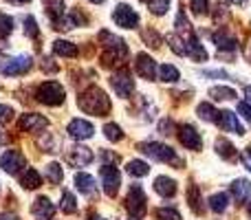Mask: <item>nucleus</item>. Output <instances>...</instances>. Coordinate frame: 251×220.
<instances>
[{
    "mask_svg": "<svg viewBox=\"0 0 251 220\" xmlns=\"http://www.w3.org/2000/svg\"><path fill=\"white\" fill-rule=\"evenodd\" d=\"M110 84H113L115 93H117L119 97H124V99L132 95V91H134V82L128 71H117V73L110 77Z\"/></svg>",
    "mask_w": 251,
    "mask_h": 220,
    "instance_id": "nucleus-13",
    "label": "nucleus"
},
{
    "mask_svg": "<svg viewBox=\"0 0 251 220\" xmlns=\"http://www.w3.org/2000/svg\"><path fill=\"white\" fill-rule=\"evenodd\" d=\"M141 38L146 40L148 47H161V38H159V33H156V31L143 29V31H141Z\"/></svg>",
    "mask_w": 251,
    "mask_h": 220,
    "instance_id": "nucleus-41",
    "label": "nucleus"
},
{
    "mask_svg": "<svg viewBox=\"0 0 251 220\" xmlns=\"http://www.w3.org/2000/svg\"><path fill=\"white\" fill-rule=\"evenodd\" d=\"M203 198H201V192L196 185H190L187 187V205L192 207V212L194 214H203Z\"/></svg>",
    "mask_w": 251,
    "mask_h": 220,
    "instance_id": "nucleus-27",
    "label": "nucleus"
},
{
    "mask_svg": "<svg viewBox=\"0 0 251 220\" xmlns=\"http://www.w3.org/2000/svg\"><path fill=\"white\" fill-rule=\"evenodd\" d=\"M62 178H64V170H62L60 163H49L47 165V181L51 185H60Z\"/></svg>",
    "mask_w": 251,
    "mask_h": 220,
    "instance_id": "nucleus-28",
    "label": "nucleus"
},
{
    "mask_svg": "<svg viewBox=\"0 0 251 220\" xmlns=\"http://www.w3.org/2000/svg\"><path fill=\"white\" fill-rule=\"evenodd\" d=\"M154 218L156 220H181V214H178L176 209L159 207V209H154Z\"/></svg>",
    "mask_w": 251,
    "mask_h": 220,
    "instance_id": "nucleus-36",
    "label": "nucleus"
},
{
    "mask_svg": "<svg viewBox=\"0 0 251 220\" xmlns=\"http://www.w3.org/2000/svg\"><path fill=\"white\" fill-rule=\"evenodd\" d=\"M100 40H101V44H104V55H101V64L104 66H113L115 62L124 60V57L128 55V47H126V42L122 38H117V35L108 33V31H101Z\"/></svg>",
    "mask_w": 251,
    "mask_h": 220,
    "instance_id": "nucleus-2",
    "label": "nucleus"
},
{
    "mask_svg": "<svg viewBox=\"0 0 251 220\" xmlns=\"http://www.w3.org/2000/svg\"><path fill=\"white\" fill-rule=\"evenodd\" d=\"M159 77L163 79V82H168V84L178 82V69H176V66H172V64H161Z\"/></svg>",
    "mask_w": 251,
    "mask_h": 220,
    "instance_id": "nucleus-33",
    "label": "nucleus"
},
{
    "mask_svg": "<svg viewBox=\"0 0 251 220\" xmlns=\"http://www.w3.org/2000/svg\"><path fill=\"white\" fill-rule=\"evenodd\" d=\"M51 62H53V60H47V57H44V62H42V69H44V71H49V73H55V71H57V66H55V64H51Z\"/></svg>",
    "mask_w": 251,
    "mask_h": 220,
    "instance_id": "nucleus-49",
    "label": "nucleus"
},
{
    "mask_svg": "<svg viewBox=\"0 0 251 220\" xmlns=\"http://www.w3.org/2000/svg\"><path fill=\"white\" fill-rule=\"evenodd\" d=\"M154 192L159 196H163V198H172L176 194V181H172L168 176H159L154 181Z\"/></svg>",
    "mask_w": 251,
    "mask_h": 220,
    "instance_id": "nucleus-21",
    "label": "nucleus"
},
{
    "mask_svg": "<svg viewBox=\"0 0 251 220\" xmlns=\"http://www.w3.org/2000/svg\"><path fill=\"white\" fill-rule=\"evenodd\" d=\"M35 99L47 106H60L66 99V91L60 82H53L51 79V82H44L35 88Z\"/></svg>",
    "mask_w": 251,
    "mask_h": 220,
    "instance_id": "nucleus-4",
    "label": "nucleus"
},
{
    "mask_svg": "<svg viewBox=\"0 0 251 220\" xmlns=\"http://www.w3.org/2000/svg\"><path fill=\"white\" fill-rule=\"evenodd\" d=\"M77 106L84 112L95 115V117H106V115H110V110H113V104H110V99L106 97V93L97 86H91L84 93H79Z\"/></svg>",
    "mask_w": 251,
    "mask_h": 220,
    "instance_id": "nucleus-1",
    "label": "nucleus"
},
{
    "mask_svg": "<svg viewBox=\"0 0 251 220\" xmlns=\"http://www.w3.org/2000/svg\"><path fill=\"white\" fill-rule=\"evenodd\" d=\"M134 71H137V75L143 79H154L156 77V62L152 60L148 53H139L137 62H134Z\"/></svg>",
    "mask_w": 251,
    "mask_h": 220,
    "instance_id": "nucleus-16",
    "label": "nucleus"
},
{
    "mask_svg": "<svg viewBox=\"0 0 251 220\" xmlns=\"http://www.w3.org/2000/svg\"><path fill=\"white\" fill-rule=\"evenodd\" d=\"M178 141H181L187 150H201V147H203V139L196 132L194 125H181V128H178Z\"/></svg>",
    "mask_w": 251,
    "mask_h": 220,
    "instance_id": "nucleus-15",
    "label": "nucleus"
},
{
    "mask_svg": "<svg viewBox=\"0 0 251 220\" xmlns=\"http://www.w3.org/2000/svg\"><path fill=\"white\" fill-rule=\"evenodd\" d=\"M227 2H231V4H245L247 0H227Z\"/></svg>",
    "mask_w": 251,
    "mask_h": 220,
    "instance_id": "nucleus-55",
    "label": "nucleus"
},
{
    "mask_svg": "<svg viewBox=\"0 0 251 220\" xmlns=\"http://www.w3.org/2000/svg\"><path fill=\"white\" fill-rule=\"evenodd\" d=\"M139 150H141L143 154L152 156L154 161L170 163V165H174V168H183V159L170 146H163V143H156V141H146V143H139Z\"/></svg>",
    "mask_w": 251,
    "mask_h": 220,
    "instance_id": "nucleus-3",
    "label": "nucleus"
},
{
    "mask_svg": "<svg viewBox=\"0 0 251 220\" xmlns=\"http://www.w3.org/2000/svg\"><path fill=\"white\" fill-rule=\"evenodd\" d=\"M205 75L207 77H227L225 71H205Z\"/></svg>",
    "mask_w": 251,
    "mask_h": 220,
    "instance_id": "nucleus-50",
    "label": "nucleus"
},
{
    "mask_svg": "<svg viewBox=\"0 0 251 220\" xmlns=\"http://www.w3.org/2000/svg\"><path fill=\"white\" fill-rule=\"evenodd\" d=\"M64 161L69 165H73V168H86V165L93 163V152L88 150V147H84V146H75V147H71V150L66 152Z\"/></svg>",
    "mask_w": 251,
    "mask_h": 220,
    "instance_id": "nucleus-11",
    "label": "nucleus"
},
{
    "mask_svg": "<svg viewBox=\"0 0 251 220\" xmlns=\"http://www.w3.org/2000/svg\"><path fill=\"white\" fill-rule=\"evenodd\" d=\"M0 168H2L7 174H18L22 168H26V159L22 152L7 150L2 156H0Z\"/></svg>",
    "mask_w": 251,
    "mask_h": 220,
    "instance_id": "nucleus-10",
    "label": "nucleus"
},
{
    "mask_svg": "<svg viewBox=\"0 0 251 220\" xmlns=\"http://www.w3.org/2000/svg\"><path fill=\"white\" fill-rule=\"evenodd\" d=\"M104 134H106L108 141H122L124 139V132H122V128H119L117 123H106L104 125Z\"/></svg>",
    "mask_w": 251,
    "mask_h": 220,
    "instance_id": "nucleus-37",
    "label": "nucleus"
},
{
    "mask_svg": "<svg viewBox=\"0 0 251 220\" xmlns=\"http://www.w3.org/2000/svg\"><path fill=\"white\" fill-rule=\"evenodd\" d=\"M75 185H77V190L82 192L84 196H95V194H97L95 178H93L91 174H86V172L75 174Z\"/></svg>",
    "mask_w": 251,
    "mask_h": 220,
    "instance_id": "nucleus-19",
    "label": "nucleus"
},
{
    "mask_svg": "<svg viewBox=\"0 0 251 220\" xmlns=\"http://www.w3.org/2000/svg\"><path fill=\"white\" fill-rule=\"evenodd\" d=\"M126 209L132 218H143L146 216V194H143L141 185H132L128 192V198H126Z\"/></svg>",
    "mask_w": 251,
    "mask_h": 220,
    "instance_id": "nucleus-6",
    "label": "nucleus"
},
{
    "mask_svg": "<svg viewBox=\"0 0 251 220\" xmlns=\"http://www.w3.org/2000/svg\"><path fill=\"white\" fill-rule=\"evenodd\" d=\"M53 53L60 57H77L79 49L73 42H66V40H55L53 42Z\"/></svg>",
    "mask_w": 251,
    "mask_h": 220,
    "instance_id": "nucleus-25",
    "label": "nucleus"
},
{
    "mask_svg": "<svg viewBox=\"0 0 251 220\" xmlns=\"http://www.w3.org/2000/svg\"><path fill=\"white\" fill-rule=\"evenodd\" d=\"M196 112H199V117L203 121H216V115H218V110H214V106L212 104H201L199 108H196Z\"/></svg>",
    "mask_w": 251,
    "mask_h": 220,
    "instance_id": "nucleus-35",
    "label": "nucleus"
},
{
    "mask_svg": "<svg viewBox=\"0 0 251 220\" xmlns=\"http://www.w3.org/2000/svg\"><path fill=\"white\" fill-rule=\"evenodd\" d=\"M13 31V18L7 16V13H0V38H7Z\"/></svg>",
    "mask_w": 251,
    "mask_h": 220,
    "instance_id": "nucleus-39",
    "label": "nucleus"
},
{
    "mask_svg": "<svg viewBox=\"0 0 251 220\" xmlns=\"http://www.w3.org/2000/svg\"><path fill=\"white\" fill-rule=\"evenodd\" d=\"M60 209L64 214H75L77 212V203H75V196L69 190L62 192V200H60Z\"/></svg>",
    "mask_w": 251,
    "mask_h": 220,
    "instance_id": "nucleus-32",
    "label": "nucleus"
},
{
    "mask_svg": "<svg viewBox=\"0 0 251 220\" xmlns=\"http://www.w3.org/2000/svg\"><path fill=\"white\" fill-rule=\"evenodd\" d=\"M44 4H47V13L51 18V22H57L66 13L64 0H44Z\"/></svg>",
    "mask_w": 251,
    "mask_h": 220,
    "instance_id": "nucleus-26",
    "label": "nucleus"
},
{
    "mask_svg": "<svg viewBox=\"0 0 251 220\" xmlns=\"http://www.w3.org/2000/svg\"><path fill=\"white\" fill-rule=\"evenodd\" d=\"M247 214H249V218H251V203L247 205Z\"/></svg>",
    "mask_w": 251,
    "mask_h": 220,
    "instance_id": "nucleus-56",
    "label": "nucleus"
},
{
    "mask_svg": "<svg viewBox=\"0 0 251 220\" xmlns=\"http://www.w3.org/2000/svg\"><path fill=\"white\" fill-rule=\"evenodd\" d=\"M148 7H150V13L163 16V13L170 9V0H148Z\"/></svg>",
    "mask_w": 251,
    "mask_h": 220,
    "instance_id": "nucleus-38",
    "label": "nucleus"
},
{
    "mask_svg": "<svg viewBox=\"0 0 251 220\" xmlns=\"http://www.w3.org/2000/svg\"><path fill=\"white\" fill-rule=\"evenodd\" d=\"M176 33L178 35H183V38H187V35H192V24H190V20L185 18V11H178V16H176Z\"/></svg>",
    "mask_w": 251,
    "mask_h": 220,
    "instance_id": "nucleus-34",
    "label": "nucleus"
},
{
    "mask_svg": "<svg viewBox=\"0 0 251 220\" xmlns=\"http://www.w3.org/2000/svg\"><path fill=\"white\" fill-rule=\"evenodd\" d=\"M231 196H234L238 203H245V200L251 198V181L247 178H238V181L231 183Z\"/></svg>",
    "mask_w": 251,
    "mask_h": 220,
    "instance_id": "nucleus-20",
    "label": "nucleus"
},
{
    "mask_svg": "<svg viewBox=\"0 0 251 220\" xmlns=\"http://www.w3.org/2000/svg\"><path fill=\"white\" fill-rule=\"evenodd\" d=\"M66 132H69V137L75 139V141H84V139L93 137L95 128H93V123H88V121H84V119H73L66 125Z\"/></svg>",
    "mask_w": 251,
    "mask_h": 220,
    "instance_id": "nucleus-14",
    "label": "nucleus"
},
{
    "mask_svg": "<svg viewBox=\"0 0 251 220\" xmlns=\"http://www.w3.org/2000/svg\"><path fill=\"white\" fill-rule=\"evenodd\" d=\"M209 97L216 101H223V99H236V91L234 88H227V86H214L209 88Z\"/></svg>",
    "mask_w": 251,
    "mask_h": 220,
    "instance_id": "nucleus-31",
    "label": "nucleus"
},
{
    "mask_svg": "<svg viewBox=\"0 0 251 220\" xmlns=\"http://www.w3.org/2000/svg\"><path fill=\"white\" fill-rule=\"evenodd\" d=\"M214 44H216L221 51H236L238 40H236L234 35H229L227 31H216V33H214Z\"/></svg>",
    "mask_w": 251,
    "mask_h": 220,
    "instance_id": "nucleus-23",
    "label": "nucleus"
},
{
    "mask_svg": "<svg viewBox=\"0 0 251 220\" xmlns=\"http://www.w3.org/2000/svg\"><path fill=\"white\" fill-rule=\"evenodd\" d=\"M100 176H101V185H104L106 196L115 198L119 192V185H122V174H119V170L113 168V165H104V168L100 170Z\"/></svg>",
    "mask_w": 251,
    "mask_h": 220,
    "instance_id": "nucleus-7",
    "label": "nucleus"
},
{
    "mask_svg": "<svg viewBox=\"0 0 251 220\" xmlns=\"http://www.w3.org/2000/svg\"><path fill=\"white\" fill-rule=\"evenodd\" d=\"M126 172H128L130 176L141 178V176H148V174H150V168H148L146 161H130L128 168H126Z\"/></svg>",
    "mask_w": 251,
    "mask_h": 220,
    "instance_id": "nucleus-30",
    "label": "nucleus"
},
{
    "mask_svg": "<svg viewBox=\"0 0 251 220\" xmlns=\"http://www.w3.org/2000/svg\"><path fill=\"white\" fill-rule=\"evenodd\" d=\"M11 4H26V2H31V0H9Z\"/></svg>",
    "mask_w": 251,
    "mask_h": 220,
    "instance_id": "nucleus-53",
    "label": "nucleus"
},
{
    "mask_svg": "<svg viewBox=\"0 0 251 220\" xmlns=\"http://www.w3.org/2000/svg\"><path fill=\"white\" fill-rule=\"evenodd\" d=\"M190 9H192V13H196V16L209 13V0H192Z\"/></svg>",
    "mask_w": 251,
    "mask_h": 220,
    "instance_id": "nucleus-42",
    "label": "nucleus"
},
{
    "mask_svg": "<svg viewBox=\"0 0 251 220\" xmlns=\"http://www.w3.org/2000/svg\"><path fill=\"white\" fill-rule=\"evenodd\" d=\"M185 55L190 57V60H194V62H205L207 60V51H205V47L196 40V35L192 33V35H187L185 38Z\"/></svg>",
    "mask_w": 251,
    "mask_h": 220,
    "instance_id": "nucleus-18",
    "label": "nucleus"
},
{
    "mask_svg": "<svg viewBox=\"0 0 251 220\" xmlns=\"http://www.w3.org/2000/svg\"><path fill=\"white\" fill-rule=\"evenodd\" d=\"M33 60L29 55H18V57H9V60L0 62V75L7 77H16V75H25L26 71H31Z\"/></svg>",
    "mask_w": 251,
    "mask_h": 220,
    "instance_id": "nucleus-5",
    "label": "nucleus"
},
{
    "mask_svg": "<svg viewBox=\"0 0 251 220\" xmlns=\"http://www.w3.org/2000/svg\"><path fill=\"white\" fill-rule=\"evenodd\" d=\"M13 115L11 106H0V123H4V121H9Z\"/></svg>",
    "mask_w": 251,
    "mask_h": 220,
    "instance_id": "nucleus-45",
    "label": "nucleus"
},
{
    "mask_svg": "<svg viewBox=\"0 0 251 220\" xmlns=\"http://www.w3.org/2000/svg\"><path fill=\"white\" fill-rule=\"evenodd\" d=\"M245 95H247V99H249V104H251V86L245 88Z\"/></svg>",
    "mask_w": 251,
    "mask_h": 220,
    "instance_id": "nucleus-54",
    "label": "nucleus"
},
{
    "mask_svg": "<svg viewBox=\"0 0 251 220\" xmlns=\"http://www.w3.org/2000/svg\"><path fill=\"white\" fill-rule=\"evenodd\" d=\"M238 112L247 121H251V104H249V101H240V104H238Z\"/></svg>",
    "mask_w": 251,
    "mask_h": 220,
    "instance_id": "nucleus-44",
    "label": "nucleus"
},
{
    "mask_svg": "<svg viewBox=\"0 0 251 220\" xmlns=\"http://www.w3.org/2000/svg\"><path fill=\"white\" fill-rule=\"evenodd\" d=\"M216 152H218V154H221L225 161H231V163H234V161H238V150H236V147L231 146L227 139H223V137L216 139Z\"/></svg>",
    "mask_w": 251,
    "mask_h": 220,
    "instance_id": "nucleus-24",
    "label": "nucleus"
},
{
    "mask_svg": "<svg viewBox=\"0 0 251 220\" xmlns=\"http://www.w3.org/2000/svg\"><path fill=\"white\" fill-rule=\"evenodd\" d=\"M243 163H245V168L251 172V147H245L243 150Z\"/></svg>",
    "mask_w": 251,
    "mask_h": 220,
    "instance_id": "nucleus-48",
    "label": "nucleus"
},
{
    "mask_svg": "<svg viewBox=\"0 0 251 220\" xmlns=\"http://www.w3.org/2000/svg\"><path fill=\"white\" fill-rule=\"evenodd\" d=\"M0 220H20L16 214H0Z\"/></svg>",
    "mask_w": 251,
    "mask_h": 220,
    "instance_id": "nucleus-51",
    "label": "nucleus"
},
{
    "mask_svg": "<svg viewBox=\"0 0 251 220\" xmlns=\"http://www.w3.org/2000/svg\"><path fill=\"white\" fill-rule=\"evenodd\" d=\"M170 47H172V51L176 53V55H185V47H183V40L178 38V33H174L172 38H170Z\"/></svg>",
    "mask_w": 251,
    "mask_h": 220,
    "instance_id": "nucleus-43",
    "label": "nucleus"
},
{
    "mask_svg": "<svg viewBox=\"0 0 251 220\" xmlns=\"http://www.w3.org/2000/svg\"><path fill=\"white\" fill-rule=\"evenodd\" d=\"M18 128L25 130V132H42V130L49 128V121L42 115H38V112H26V115L20 117Z\"/></svg>",
    "mask_w": 251,
    "mask_h": 220,
    "instance_id": "nucleus-12",
    "label": "nucleus"
},
{
    "mask_svg": "<svg viewBox=\"0 0 251 220\" xmlns=\"http://www.w3.org/2000/svg\"><path fill=\"white\" fill-rule=\"evenodd\" d=\"M91 220H106V218H91Z\"/></svg>",
    "mask_w": 251,
    "mask_h": 220,
    "instance_id": "nucleus-58",
    "label": "nucleus"
},
{
    "mask_svg": "<svg viewBox=\"0 0 251 220\" xmlns=\"http://www.w3.org/2000/svg\"><path fill=\"white\" fill-rule=\"evenodd\" d=\"M31 214H33L35 220H51L53 214H55V205L51 203V198L40 196V198L33 203V207H31Z\"/></svg>",
    "mask_w": 251,
    "mask_h": 220,
    "instance_id": "nucleus-17",
    "label": "nucleus"
},
{
    "mask_svg": "<svg viewBox=\"0 0 251 220\" xmlns=\"http://www.w3.org/2000/svg\"><path fill=\"white\" fill-rule=\"evenodd\" d=\"M101 159L106 161V165H108V161H113V163H119V156H117V154H113V152H108V150L101 152Z\"/></svg>",
    "mask_w": 251,
    "mask_h": 220,
    "instance_id": "nucleus-47",
    "label": "nucleus"
},
{
    "mask_svg": "<svg viewBox=\"0 0 251 220\" xmlns=\"http://www.w3.org/2000/svg\"><path fill=\"white\" fill-rule=\"evenodd\" d=\"M227 205H229V198H227V194H214L209 196V209H212L214 214H223L227 209Z\"/></svg>",
    "mask_w": 251,
    "mask_h": 220,
    "instance_id": "nucleus-29",
    "label": "nucleus"
},
{
    "mask_svg": "<svg viewBox=\"0 0 251 220\" xmlns=\"http://www.w3.org/2000/svg\"><path fill=\"white\" fill-rule=\"evenodd\" d=\"M172 128H174L172 121H170V119H163V121H161V125H159V132H161V134H170V132H172Z\"/></svg>",
    "mask_w": 251,
    "mask_h": 220,
    "instance_id": "nucleus-46",
    "label": "nucleus"
},
{
    "mask_svg": "<svg viewBox=\"0 0 251 220\" xmlns=\"http://www.w3.org/2000/svg\"><path fill=\"white\" fill-rule=\"evenodd\" d=\"M245 57L251 62V40H249V44H247V49H245Z\"/></svg>",
    "mask_w": 251,
    "mask_h": 220,
    "instance_id": "nucleus-52",
    "label": "nucleus"
},
{
    "mask_svg": "<svg viewBox=\"0 0 251 220\" xmlns=\"http://www.w3.org/2000/svg\"><path fill=\"white\" fill-rule=\"evenodd\" d=\"M214 123H216L223 132H234V134H240V137L245 134L243 123H240L238 117H236L231 110H221L216 115V121H214Z\"/></svg>",
    "mask_w": 251,
    "mask_h": 220,
    "instance_id": "nucleus-9",
    "label": "nucleus"
},
{
    "mask_svg": "<svg viewBox=\"0 0 251 220\" xmlns=\"http://www.w3.org/2000/svg\"><path fill=\"white\" fill-rule=\"evenodd\" d=\"M25 33L29 35L31 40H38L40 31H38V24H35V18L33 16H26L25 18Z\"/></svg>",
    "mask_w": 251,
    "mask_h": 220,
    "instance_id": "nucleus-40",
    "label": "nucleus"
},
{
    "mask_svg": "<svg viewBox=\"0 0 251 220\" xmlns=\"http://www.w3.org/2000/svg\"><path fill=\"white\" fill-rule=\"evenodd\" d=\"M91 2H95V4H101V2H104V0H91Z\"/></svg>",
    "mask_w": 251,
    "mask_h": 220,
    "instance_id": "nucleus-57",
    "label": "nucleus"
},
{
    "mask_svg": "<svg viewBox=\"0 0 251 220\" xmlns=\"http://www.w3.org/2000/svg\"><path fill=\"white\" fill-rule=\"evenodd\" d=\"M113 20L117 22V26H124V29H134L139 24V13L134 11L130 4H117L113 11Z\"/></svg>",
    "mask_w": 251,
    "mask_h": 220,
    "instance_id": "nucleus-8",
    "label": "nucleus"
},
{
    "mask_svg": "<svg viewBox=\"0 0 251 220\" xmlns=\"http://www.w3.org/2000/svg\"><path fill=\"white\" fill-rule=\"evenodd\" d=\"M130 220H139V218H130Z\"/></svg>",
    "mask_w": 251,
    "mask_h": 220,
    "instance_id": "nucleus-59",
    "label": "nucleus"
},
{
    "mask_svg": "<svg viewBox=\"0 0 251 220\" xmlns=\"http://www.w3.org/2000/svg\"><path fill=\"white\" fill-rule=\"evenodd\" d=\"M20 185L25 190H38L42 185V176L38 174V170L33 168H25V172L20 174Z\"/></svg>",
    "mask_w": 251,
    "mask_h": 220,
    "instance_id": "nucleus-22",
    "label": "nucleus"
}]
</instances>
